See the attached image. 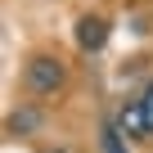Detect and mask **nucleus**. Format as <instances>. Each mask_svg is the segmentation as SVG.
Returning a JSON list of instances; mask_svg holds the SVG:
<instances>
[{"instance_id":"obj_6","label":"nucleus","mask_w":153,"mask_h":153,"mask_svg":"<svg viewBox=\"0 0 153 153\" xmlns=\"http://www.w3.org/2000/svg\"><path fill=\"white\" fill-rule=\"evenodd\" d=\"M140 104H144V122H149V135H153V81L144 86V95H140Z\"/></svg>"},{"instance_id":"obj_5","label":"nucleus","mask_w":153,"mask_h":153,"mask_svg":"<svg viewBox=\"0 0 153 153\" xmlns=\"http://www.w3.org/2000/svg\"><path fill=\"white\" fill-rule=\"evenodd\" d=\"M99 144H104V153H126V144H122V131H117V126H104Z\"/></svg>"},{"instance_id":"obj_3","label":"nucleus","mask_w":153,"mask_h":153,"mask_svg":"<svg viewBox=\"0 0 153 153\" xmlns=\"http://www.w3.org/2000/svg\"><path fill=\"white\" fill-rule=\"evenodd\" d=\"M117 131L131 135V140H144V135H149V122H144V104H140V99L122 104V113H117Z\"/></svg>"},{"instance_id":"obj_4","label":"nucleus","mask_w":153,"mask_h":153,"mask_svg":"<svg viewBox=\"0 0 153 153\" xmlns=\"http://www.w3.org/2000/svg\"><path fill=\"white\" fill-rule=\"evenodd\" d=\"M41 122H45V117H41L36 108H18V113L9 117V135H32V131H41Z\"/></svg>"},{"instance_id":"obj_2","label":"nucleus","mask_w":153,"mask_h":153,"mask_svg":"<svg viewBox=\"0 0 153 153\" xmlns=\"http://www.w3.org/2000/svg\"><path fill=\"white\" fill-rule=\"evenodd\" d=\"M76 45H81L86 54H99V50L108 45V23H104L99 14H86L81 23H76Z\"/></svg>"},{"instance_id":"obj_1","label":"nucleus","mask_w":153,"mask_h":153,"mask_svg":"<svg viewBox=\"0 0 153 153\" xmlns=\"http://www.w3.org/2000/svg\"><path fill=\"white\" fill-rule=\"evenodd\" d=\"M63 81H68V68H63V59H54V54H36V59H27V68H23V86L32 90V95H59L63 90Z\"/></svg>"}]
</instances>
